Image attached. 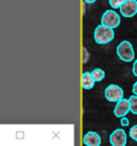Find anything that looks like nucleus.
<instances>
[{
    "mask_svg": "<svg viewBox=\"0 0 137 146\" xmlns=\"http://www.w3.org/2000/svg\"><path fill=\"white\" fill-rule=\"evenodd\" d=\"M130 112V103L129 99H122V100L117 102L114 108V116L118 118H122L124 116H126Z\"/></svg>",
    "mask_w": 137,
    "mask_h": 146,
    "instance_id": "obj_7",
    "label": "nucleus"
},
{
    "mask_svg": "<svg viewBox=\"0 0 137 146\" xmlns=\"http://www.w3.org/2000/svg\"><path fill=\"white\" fill-rule=\"evenodd\" d=\"M120 123H122V126H123V127H126V126H129L130 121H129V118H128V117L124 116V117L120 118Z\"/></svg>",
    "mask_w": 137,
    "mask_h": 146,
    "instance_id": "obj_15",
    "label": "nucleus"
},
{
    "mask_svg": "<svg viewBox=\"0 0 137 146\" xmlns=\"http://www.w3.org/2000/svg\"><path fill=\"white\" fill-rule=\"evenodd\" d=\"M117 56L119 57L120 60L126 62V63L132 62L135 59V51L130 41L124 40L117 46Z\"/></svg>",
    "mask_w": 137,
    "mask_h": 146,
    "instance_id": "obj_2",
    "label": "nucleus"
},
{
    "mask_svg": "<svg viewBox=\"0 0 137 146\" xmlns=\"http://www.w3.org/2000/svg\"><path fill=\"white\" fill-rule=\"evenodd\" d=\"M125 3V0H109V6L113 10L115 9H120V6Z\"/></svg>",
    "mask_w": 137,
    "mask_h": 146,
    "instance_id": "obj_12",
    "label": "nucleus"
},
{
    "mask_svg": "<svg viewBox=\"0 0 137 146\" xmlns=\"http://www.w3.org/2000/svg\"><path fill=\"white\" fill-rule=\"evenodd\" d=\"M101 24L112 29L118 28L120 25V16L114 10H107V11L103 12L101 17Z\"/></svg>",
    "mask_w": 137,
    "mask_h": 146,
    "instance_id": "obj_3",
    "label": "nucleus"
},
{
    "mask_svg": "<svg viewBox=\"0 0 137 146\" xmlns=\"http://www.w3.org/2000/svg\"><path fill=\"white\" fill-rule=\"evenodd\" d=\"M130 103V112H132L134 115H137V96L132 94L129 98Z\"/></svg>",
    "mask_w": 137,
    "mask_h": 146,
    "instance_id": "obj_11",
    "label": "nucleus"
},
{
    "mask_svg": "<svg viewBox=\"0 0 137 146\" xmlns=\"http://www.w3.org/2000/svg\"><path fill=\"white\" fill-rule=\"evenodd\" d=\"M84 3H87V4H93V3H95L96 0H83Z\"/></svg>",
    "mask_w": 137,
    "mask_h": 146,
    "instance_id": "obj_18",
    "label": "nucleus"
},
{
    "mask_svg": "<svg viewBox=\"0 0 137 146\" xmlns=\"http://www.w3.org/2000/svg\"><path fill=\"white\" fill-rule=\"evenodd\" d=\"M128 134L124 129H115L109 135V143L112 146H126Z\"/></svg>",
    "mask_w": 137,
    "mask_h": 146,
    "instance_id": "obj_5",
    "label": "nucleus"
},
{
    "mask_svg": "<svg viewBox=\"0 0 137 146\" xmlns=\"http://www.w3.org/2000/svg\"><path fill=\"white\" fill-rule=\"evenodd\" d=\"M105 71L102 69H100V68H96V69H94L92 71V76H93V79L95 80V82H100V81H102L105 79Z\"/></svg>",
    "mask_w": 137,
    "mask_h": 146,
    "instance_id": "obj_10",
    "label": "nucleus"
},
{
    "mask_svg": "<svg viewBox=\"0 0 137 146\" xmlns=\"http://www.w3.org/2000/svg\"><path fill=\"white\" fill-rule=\"evenodd\" d=\"M132 93L135 96H137V81L134 83V86H132Z\"/></svg>",
    "mask_w": 137,
    "mask_h": 146,
    "instance_id": "obj_17",
    "label": "nucleus"
},
{
    "mask_svg": "<svg viewBox=\"0 0 137 146\" xmlns=\"http://www.w3.org/2000/svg\"><path fill=\"white\" fill-rule=\"evenodd\" d=\"M120 15L126 18H131L137 13V0H125V3L120 6Z\"/></svg>",
    "mask_w": 137,
    "mask_h": 146,
    "instance_id": "obj_6",
    "label": "nucleus"
},
{
    "mask_svg": "<svg viewBox=\"0 0 137 146\" xmlns=\"http://www.w3.org/2000/svg\"><path fill=\"white\" fill-rule=\"evenodd\" d=\"M129 137L135 140V141H137V124H135L134 127H131L130 130H129Z\"/></svg>",
    "mask_w": 137,
    "mask_h": 146,
    "instance_id": "obj_13",
    "label": "nucleus"
},
{
    "mask_svg": "<svg viewBox=\"0 0 137 146\" xmlns=\"http://www.w3.org/2000/svg\"><path fill=\"white\" fill-rule=\"evenodd\" d=\"M81 82H82L83 90H92V88L94 87V85H95V80L93 79L92 72H88V71H84L82 74Z\"/></svg>",
    "mask_w": 137,
    "mask_h": 146,
    "instance_id": "obj_9",
    "label": "nucleus"
},
{
    "mask_svg": "<svg viewBox=\"0 0 137 146\" xmlns=\"http://www.w3.org/2000/svg\"><path fill=\"white\" fill-rule=\"evenodd\" d=\"M114 39V29L100 24L94 30V40L99 45H106Z\"/></svg>",
    "mask_w": 137,
    "mask_h": 146,
    "instance_id": "obj_1",
    "label": "nucleus"
},
{
    "mask_svg": "<svg viewBox=\"0 0 137 146\" xmlns=\"http://www.w3.org/2000/svg\"><path fill=\"white\" fill-rule=\"evenodd\" d=\"M83 144L86 146H100L101 145V137L96 132H88L83 137Z\"/></svg>",
    "mask_w": 137,
    "mask_h": 146,
    "instance_id": "obj_8",
    "label": "nucleus"
},
{
    "mask_svg": "<svg viewBox=\"0 0 137 146\" xmlns=\"http://www.w3.org/2000/svg\"><path fill=\"white\" fill-rule=\"evenodd\" d=\"M105 97H106L108 102L117 103L124 98V91L118 85H109L105 90Z\"/></svg>",
    "mask_w": 137,
    "mask_h": 146,
    "instance_id": "obj_4",
    "label": "nucleus"
},
{
    "mask_svg": "<svg viewBox=\"0 0 137 146\" xmlns=\"http://www.w3.org/2000/svg\"><path fill=\"white\" fill-rule=\"evenodd\" d=\"M89 59V52L86 47H83V63H87Z\"/></svg>",
    "mask_w": 137,
    "mask_h": 146,
    "instance_id": "obj_14",
    "label": "nucleus"
},
{
    "mask_svg": "<svg viewBox=\"0 0 137 146\" xmlns=\"http://www.w3.org/2000/svg\"><path fill=\"white\" fill-rule=\"evenodd\" d=\"M132 74L137 76V59L134 60V65H132Z\"/></svg>",
    "mask_w": 137,
    "mask_h": 146,
    "instance_id": "obj_16",
    "label": "nucleus"
}]
</instances>
